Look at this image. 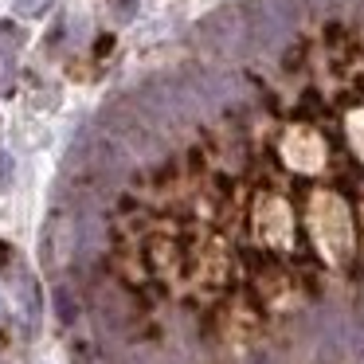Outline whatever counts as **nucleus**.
<instances>
[{
	"label": "nucleus",
	"instance_id": "obj_2",
	"mask_svg": "<svg viewBox=\"0 0 364 364\" xmlns=\"http://www.w3.org/2000/svg\"><path fill=\"white\" fill-rule=\"evenodd\" d=\"M345 129H348V141H353V149H356V157L364 161V110H353L345 118Z\"/></svg>",
	"mask_w": 364,
	"mask_h": 364
},
{
	"label": "nucleus",
	"instance_id": "obj_1",
	"mask_svg": "<svg viewBox=\"0 0 364 364\" xmlns=\"http://www.w3.org/2000/svg\"><path fill=\"white\" fill-rule=\"evenodd\" d=\"M282 157L290 168H298V173H317L325 161V141L314 134V129L306 126H294L290 134L282 137Z\"/></svg>",
	"mask_w": 364,
	"mask_h": 364
}]
</instances>
